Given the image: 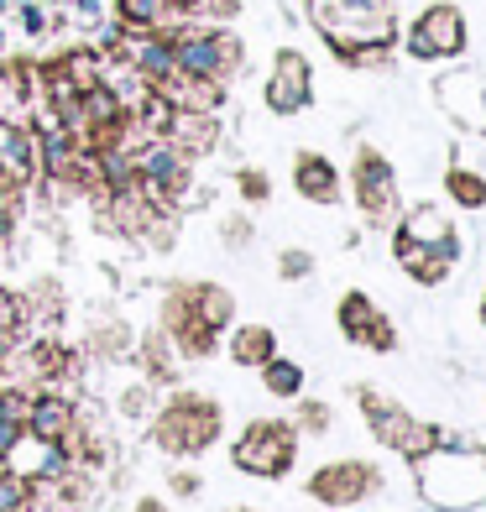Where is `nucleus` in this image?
<instances>
[{
  "instance_id": "nucleus-11",
  "label": "nucleus",
  "mask_w": 486,
  "mask_h": 512,
  "mask_svg": "<svg viewBox=\"0 0 486 512\" xmlns=\"http://www.w3.org/2000/svg\"><path fill=\"white\" fill-rule=\"evenodd\" d=\"M309 105V63L298 53H277V68L267 79V110L272 115H298Z\"/></svg>"
},
{
  "instance_id": "nucleus-17",
  "label": "nucleus",
  "mask_w": 486,
  "mask_h": 512,
  "mask_svg": "<svg viewBox=\"0 0 486 512\" xmlns=\"http://www.w3.org/2000/svg\"><path fill=\"white\" fill-rule=\"evenodd\" d=\"M183 293H189L194 314H199L204 324H210V330H225V324L236 319V298H230V293H225L220 283H189Z\"/></svg>"
},
{
  "instance_id": "nucleus-26",
  "label": "nucleus",
  "mask_w": 486,
  "mask_h": 512,
  "mask_svg": "<svg viewBox=\"0 0 486 512\" xmlns=\"http://www.w3.org/2000/svg\"><path fill=\"white\" fill-rule=\"evenodd\" d=\"M304 424H309L314 434H319L324 424H330V413H324V403H304Z\"/></svg>"
},
{
  "instance_id": "nucleus-29",
  "label": "nucleus",
  "mask_w": 486,
  "mask_h": 512,
  "mask_svg": "<svg viewBox=\"0 0 486 512\" xmlns=\"http://www.w3.org/2000/svg\"><path fill=\"white\" fill-rule=\"evenodd\" d=\"M136 512H168V507H162L157 497H142V502H136Z\"/></svg>"
},
{
  "instance_id": "nucleus-28",
  "label": "nucleus",
  "mask_w": 486,
  "mask_h": 512,
  "mask_svg": "<svg viewBox=\"0 0 486 512\" xmlns=\"http://www.w3.org/2000/svg\"><path fill=\"white\" fill-rule=\"evenodd\" d=\"M21 21H27V32H42V11H37V6L21 11Z\"/></svg>"
},
{
  "instance_id": "nucleus-18",
  "label": "nucleus",
  "mask_w": 486,
  "mask_h": 512,
  "mask_svg": "<svg viewBox=\"0 0 486 512\" xmlns=\"http://www.w3.org/2000/svg\"><path fill=\"white\" fill-rule=\"evenodd\" d=\"M392 256L408 267V277L413 283H424V288H434V283H445L450 277V256H434V251H419V246H392Z\"/></svg>"
},
{
  "instance_id": "nucleus-23",
  "label": "nucleus",
  "mask_w": 486,
  "mask_h": 512,
  "mask_svg": "<svg viewBox=\"0 0 486 512\" xmlns=\"http://www.w3.org/2000/svg\"><path fill=\"white\" fill-rule=\"evenodd\" d=\"M277 272H283L288 283H298V277H309V272H314V256H309V251H283V262H277Z\"/></svg>"
},
{
  "instance_id": "nucleus-32",
  "label": "nucleus",
  "mask_w": 486,
  "mask_h": 512,
  "mask_svg": "<svg viewBox=\"0 0 486 512\" xmlns=\"http://www.w3.org/2000/svg\"><path fill=\"white\" fill-rule=\"evenodd\" d=\"M6 6H11V0H0V11H6Z\"/></svg>"
},
{
  "instance_id": "nucleus-15",
  "label": "nucleus",
  "mask_w": 486,
  "mask_h": 512,
  "mask_svg": "<svg viewBox=\"0 0 486 512\" xmlns=\"http://www.w3.org/2000/svg\"><path fill=\"white\" fill-rule=\"evenodd\" d=\"M293 189L314 199V204H335L340 194V173H335V162L330 157H319V152H304L293 162Z\"/></svg>"
},
{
  "instance_id": "nucleus-3",
  "label": "nucleus",
  "mask_w": 486,
  "mask_h": 512,
  "mask_svg": "<svg viewBox=\"0 0 486 512\" xmlns=\"http://www.w3.org/2000/svg\"><path fill=\"white\" fill-rule=\"evenodd\" d=\"M225 429V408L204 392H173L157 413V445L173 455H204Z\"/></svg>"
},
{
  "instance_id": "nucleus-22",
  "label": "nucleus",
  "mask_w": 486,
  "mask_h": 512,
  "mask_svg": "<svg viewBox=\"0 0 486 512\" xmlns=\"http://www.w3.org/2000/svg\"><path fill=\"white\" fill-rule=\"evenodd\" d=\"M21 324H27V304H21L16 293H6V288H0V340L21 335Z\"/></svg>"
},
{
  "instance_id": "nucleus-6",
  "label": "nucleus",
  "mask_w": 486,
  "mask_h": 512,
  "mask_svg": "<svg viewBox=\"0 0 486 512\" xmlns=\"http://www.w3.org/2000/svg\"><path fill=\"white\" fill-rule=\"evenodd\" d=\"M241 58L236 48V37H225V32H173V68L178 74H189V79H215L230 74V63Z\"/></svg>"
},
{
  "instance_id": "nucleus-24",
  "label": "nucleus",
  "mask_w": 486,
  "mask_h": 512,
  "mask_svg": "<svg viewBox=\"0 0 486 512\" xmlns=\"http://www.w3.org/2000/svg\"><path fill=\"white\" fill-rule=\"evenodd\" d=\"M121 413H126V418H147V413H152V392H147V387H131L126 398H121Z\"/></svg>"
},
{
  "instance_id": "nucleus-8",
  "label": "nucleus",
  "mask_w": 486,
  "mask_h": 512,
  "mask_svg": "<svg viewBox=\"0 0 486 512\" xmlns=\"http://www.w3.org/2000/svg\"><path fill=\"white\" fill-rule=\"evenodd\" d=\"M413 58H455L466 48V16L455 6H429L419 21H413V37H408Z\"/></svg>"
},
{
  "instance_id": "nucleus-9",
  "label": "nucleus",
  "mask_w": 486,
  "mask_h": 512,
  "mask_svg": "<svg viewBox=\"0 0 486 512\" xmlns=\"http://www.w3.org/2000/svg\"><path fill=\"white\" fill-rule=\"evenodd\" d=\"M335 314H340V335L366 345V351H392V345H398V330H392L387 314L366 293H345Z\"/></svg>"
},
{
  "instance_id": "nucleus-13",
  "label": "nucleus",
  "mask_w": 486,
  "mask_h": 512,
  "mask_svg": "<svg viewBox=\"0 0 486 512\" xmlns=\"http://www.w3.org/2000/svg\"><path fill=\"white\" fill-rule=\"evenodd\" d=\"M32 173H37V142H32V131L0 121V178H6L11 189H21Z\"/></svg>"
},
{
  "instance_id": "nucleus-30",
  "label": "nucleus",
  "mask_w": 486,
  "mask_h": 512,
  "mask_svg": "<svg viewBox=\"0 0 486 512\" xmlns=\"http://www.w3.org/2000/svg\"><path fill=\"white\" fill-rule=\"evenodd\" d=\"M79 11L84 16H100V0H79Z\"/></svg>"
},
{
  "instance_id": "nucleus-4",
  "label": "nucleus",
  "mask_w": 486,
  "mask_h": 512,
  "mask_svg": "<svg viewBox=\"0 0 486 512\" xmlns=\"http://www.w3.org/2000/svg\"><path fill=\"white\" fill-rule=\"evenodd\" d=\"M361 398V413H366V424H372V434L382 439L387 450H398L403 460H419V455H429L439 439H445V429H434V424H419V418H408L398 403L387 398V392H377V387H361L356 392Z\"/></svg>"
},
{
  "instance_id": "nucleus-1",
  "label": "nucleus",
  "mask_w": 486,
  "mask_h": 512,
  "mask_svg": "<svg viewBox=\"0 0 486 512\" xmlns=\"http://www.w3.org/2000/svg\"><path fill=\"white\" fill-rule=\"evenodd\" d=\"M450 445V434H445ZM413 471H419V492L424 502H434L439 512H466L486 497V450L476 445H450V450H429L413 460Z\"/></svg>"
},
{
  "instance_id": "nucleus-20",
  "label": "nucleus",
  "mask_w": 486,
  "mask_h": 512,
  "mask_svg": "<svg viewBox=\"0 0 486 512\" xmlns=\"http://www.w3.org/2000/svg\"><path fill=\"white\" fill-rule=\"evenodd\" d=\"M121 16L142 32H162V27H173V21H183V11H173L168 0H121Z\"/></svg>"
},
{
  "instance_id": "nucleus-10",
  "label": "nucleus",
  "mask_w": 486,
  "mask_h": 512,
  "mask_svg": "<svg viewBox=\"0 0 486 512\" xmlns=\"http://www.w3.org/2000/svg\"><path fill=\"white\" fill-rule=\"evenodd\" d=\"M392 246H419V251H434V256H460V236H455V225L445 220V209H429V204H419V209H408V220L398 225V241Z\"/></svg>"
},
{
  "instance_id": "nucleus-2",
  "label": "nucleus",
  "mask_w": 486,
  "mask_h": 512,
  "mask_svg": "<svg viewBox=\"0 0 486 512\" xmlns=\"http://www.w3.org/2000/svg\"><path fill=\"white\" fill-rule=\"evenodd\" d=\"M314 21L345 58L356 48H387L392 42V0H314Z\"/></svg>"
},
{
  "instance_id": "nucleus-12",
  "label": "nucleus",
  "mask_w": 486,
  "mask_h": 512,
  "mask_svg": "<svg viewBox=\"0 0 486 512\" xmlns=\"http://www.w3.org/2000/svg\"><path fill=\"white\" fill-rule=\"evenodd\" d=\"M356 194H361V209L377 225L398 209V183H392V168L377 152H361V162H356Z\"/></svg>"
},
{
  "instance_id": "nucleus-27",
  "label": "nucleus",
  "mask_w": 486,
  "mask_h": 512,
  "mask_svg": "<svg viewBox=\"0 0 486 512\" xmlns=\"http://www.w3.org/2000/svg\"><path fill=\"white\" fill-rule=\"evenodd\" d=\"M173 486H178L183 497H194V492H199V476H189V471H183V476H173Z\"/></svg>"
},
{
  "instance_id": "nucleus-21",
  "label": "nucleus",
  "mask_w": 486,
  "mask_h": 512,
  "mask_svg": "<svg viewBox=\"0 0 486 512\" xmlns=\"http://www.w3.org/2000/svg\"><path fill=\"white\" fill-rule=\"evenodd\" d=\"M450 199L466 204V209H481L486 204V178L481 173H466V168H450Z\"/></svg>"
},
{
  "instance_id": "nucleus-7",
  "label": "nucleus",
  "mask_w": 486,
  "mask_h": 512,
  "mask_svg": "<svg viewBox=\"0 0 486 512\" xmlns=\"http://www.w3.org/2000/svg\"><path fill=\"white\" fill-rule=\"evenodd\" d=\"M372 492H377V465H366V460H330L309 476V497L324 507H356Z\"/></svg>"
},
{
  "instance_id": "nucleus-5",
  "label": "nucleus",
  "mask_w": 486,
  "mask_h": 512,
  "mask_svg": "<svg viewBox=\"0 0 486 512\" xmlns=\"http://www.w3.org/2000/svg\"><path fill=\"white\" fill-rule=\"evenodd\" d=\"M293 455H298V429L293 424H277V418H257V424H246V434L236 439V471L246 476H262V481H277L293 471Z\"/></svg>"
},
{
  "instance_id": "nucleus-16",
  "label": "nucleus",
  "mask_w": 486,
  "mask_h": 512,
  "mask_svg": "<svg viewBox=\"0 0 486 512\" xmlns=\"http://www.w3.org/2000/svg\"><path fill=\"white\" fill-rule=\"evenodd\" d=\"M267 356H277L272 324H241V330L230 335V361H236V366H251V371H257Z\"/></svg>"
},
{
  "instance_id": "nucleus-14",
  "label": "nucleus",
  "mask_w": 486,
  "mask_h": 512,
  "mask_svg": "<svg viewBox=\"0 0 486 512\" xmlns=\"http://www.w3.org/2000/svg\"><path fill=\"white\" fill-rule=\"evenodd\" d=\"M74 403H68L63 398V392L58 387H48V392H32V408H27V434H37V439H53V445H58V439L68 434V429H74Z\"/></svg>"
},
{
  "instance_id": "nucleus-25",
  "label": "nucleus",
  "mask_w": 486,
  "mask_h": 512,
  "mask_svg": "<svg viewBox=\"0 0 486 512\" xmlns=\"http://www.w3.org/2000/svg\"><path fill=\"white\" fill-rule=\"evenodd\" d=\"M241 194H246V199H267V178H257V173H241Z\"/></svg>"
},
{
  "instance_id": "nucleus-19",
  "label": "nucleus",
  "mask_w": 486,
  "mask_h": 512,
  "mask_svg": "<svg viewBox=\"0 0 486 512\" xmlns=\"http://www.w3.org/2000/svg\"><path fill=\"white\" fill-rule=\"evenodd\" d=\"M257 371H262V387L272 398H298V392H304V366L288 361V356H267Z\"/></svg>"
},
{
  "instance_id": "nucleus-31",
  "label": "nucleus",
  "mask_w": 486,
  "mask_h": 512,
  "mask_svg": "<svg viewBox=\"0 0 486 512\" xmlns=\"http://www.w3.org/2000/svg\"><path fill=\"white\" fill-rule=\"evenodd\" d=\"M481 324H486V298H481Z\"/></svg>"
}]
</instances>
